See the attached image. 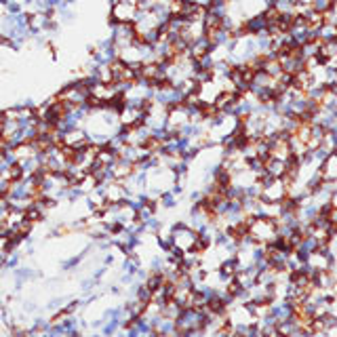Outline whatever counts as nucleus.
<instances>
[{"label":"nucleus","mask_w":337,"mask_h":337,"mask_svg":"<svg viewBox=\"0 0 337 337\" xmlns=\"http://www.w3.org/2000/svg\"><path fill=\"white\" fill-rule=\"evenodd\" d=\"M135 13H137V7L135 5H129V3H118L116 9H114V15H118V21L120 23H129L135 19Z\"/></svg>","instance_id":"obj_1"},{"label":"nucleus","mask_w":337,"mask_h":337,"mask_svg":"<svg viewBox=\"0 0 337 337\" xmlns=\"http://www.w3.org/2000/svg\"><path fill=\"white\" fill-rule=\"evenodd\" d=\"M190 55H192L194 61H203L207 55H209V45H207V42H203V40L196 42V45L192 47V53H190Z\"/></svg>","instance_id":"obj_2"}]
</instances>
